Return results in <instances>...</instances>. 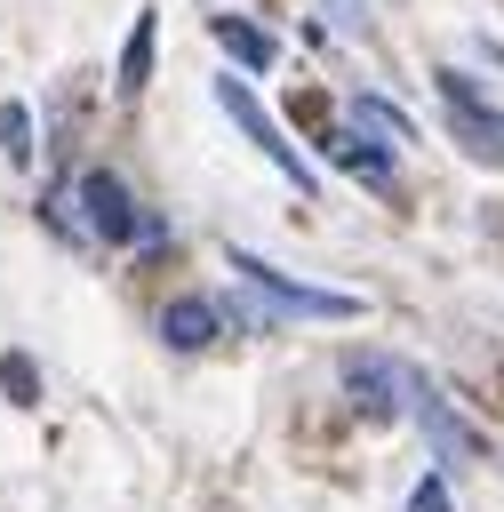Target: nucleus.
Listing matches in <instances>:
<instances>
[{"label":"nucleus","instance_id":"obj_13","mask_svg":"<svg viewBox=\"0 0 504 512\" xmlns=\"http://www.w3.org/2000/svg\"><path fill=\"white\" fill-rule=\"evenodd\" d=\"M408 512H448V480L432 472V480H416V496H408Z\"/></svg>","mask_w":504,"mask_h":512},{"label":"nucleus","instance_id":"obj_10","mask_svg":"<svg viewBox=\"0 0 504 512\" xmlns=\"http://www.w3.org/2000/svg\"><path fill=\"white\" fill-rule=\"evenodd\" d=\"M352 128H368V136H376L384 152H392V144L408 136V120H400V112H392L384 96H360V104H352Z\"/></svg>","mask_w":504,"mask_h":512},{"label":"nucleus","instance_id":"obj_11","mask_svg":"<svg viewBox=\"0 0 504 512\" xmlns=\"http://www.w3.org/2000/svg\"><path fill=\"white\" fill-rule=\"evenodd\" d=\"M144 64H152V16H136V32H128V72H120V88H144Z\"/></svg>","mask_w":504,"mask_h":512},{"label":"nucleus","instance_id":"obj_3","mask_svg":"<svg viewBox=\"0 0 504 512\" xmlns=\"http://www.w3.org/2000/svg\"><path fill=\"white\" fill-rule=\"evenodd\" d=\"M216 104H224V112H232V120L248 128V144H256V152H264V160H272V168H280V176H288L296 192H312V168H304V152H296V144H288V136L272 128V112H264V104L248 96V80H232V72H224V80H216Z\"/></svg>","mask_w":504,"mask_h":512},{"label":"nucleus","instance_id":"obj_4","mask_svg":"<svg viewBox=\"0 0 504 512\" xmlns=\"http://www.w3.org/2000/svg\"><path fill=\"white\" fill-rule=\"evenodd\" d=\"M344 384H352V408L360 416H400L408 392H416V368H400L384 352H360V360H344Z\"/></svg>","mask_w":504,"mask_h":512},{"label":"nucleus","instance_id":"obj_6","mask_svg":"<svg viewBox=\"0 0 504 512\" xmlns=\"http://www.w3.org/2000/svg\"><path fill=\"white\" fill-rule=\"evenodd\" d=\"M408 408H416V424L432 432V448H440V456H480V440H472V424H456V408H448V400H440V392H432L424 376H416V392H408Z\"/></svg>","mask_w":504,"mask_h":512},{"label":"nucleus","instance_id":"obj_12","mask_svg":"<svg viewBox=\"0 0 504 512\" xmlns=\"http://www.w3.org/2000/svg\"><path fill=\"white\" fill-rule=\"evenodd\" d=\"M0 144H8V160H32V120H24V104H0Z\"/></svg>","mask_w":504,"mask_h":512},{"label":"nucleus","instance_id":"obj_7","mask_svg":"<svg viewBox=\"0 0 504 512\" xmlns=\"http://www.w3.org/2000/svg\"><path fill=\"white\" fill-rule=\"evenodd\" d=\"M216 328H224V312H216L208 296H176V304L160 312V336H168L176 352H200V344H208Z\"/></svg>","mask_w":504,"mask_h":512},{"label":"nucleus","instance_id":"obj_2","mask_svg":"<svg viewBox=\"0 0 504 512\" xmlns=\"http://www.w3.org/2000/svg\"><path fill=\"white\" fill-rule=\"evenodd\" d=\"M232 272L272 304V312H304V320H352L360 312V296H344V288H304V280H280L264 256H248V248H232Z\"/></svg>","mask_w":504,"mask_h":512},{"label":"nucleus","instance_id":"obj_5","mask_svg":"<svg viewBox=\"0 0 504 512\" xmlns=\"http://www.w3.org/2000/svg\"><path fill=\"white\" fill-rule=\"evenodd\" d=\"M440 104H448V120H456V136L480 152V160H504V112H488L480 96H472V80H456V72H440Z\"/></svg>","mask_w":504,"mask_h":512},{"label":"nucleus","instance_id":"obj_8","mask_svg":"<svg viewBox=\"0 0 504 512\" xmlns=\"http://www.w3.org/2000/svg\"><path fill=\"white\" fill-rule=\"evenodd\" d=\"M208 32H216V40H224L248 72H264V64H272V32H256V24H240V16H216Z\"/></svg>","mask_w":504,"mask_h":512},{"label":"nucleus","instance_id":"obj_1","mask_svg":"<svg viewBox=\"0 0 504 512\" xmlns=\"http://www.w3.org/2000/svg\"><path fill=\"white\" fill-rule=\"evenodd\" d=\"M56 224H64V232H88V240H152V224L128 208L120 176H104V168H88V176H72V184H64Z\"/></svg>","mask_w":504,"mask_h":512},{"label":"nucleus","instance_id":"obj_14","mask_svg":"<svg viewBox=\"0 0 504 512\" xmlns=\"http://www.w3.org/2000/svg\"><path fill=\"white\" fill-rule=\"evenodd\" d=\"M336 16V32H368V0H320Z\"/></svg>","mask_w":504,"mask_h":512},{"label":"nucleus","instance_id":"obj_9","mask_svg":"<svg viewBox=\"0 0 504 512\" xmlns=\"http://www.w3.org/2000/svg\"><path fill=\"white\" fill-rule=\"evenodd\" d=\"M328 152H336V160H344L360 184H392V152H384V144H352V136H336Z\"/></svg>","mask_w":504,"mask_h":512}]
</instances>
